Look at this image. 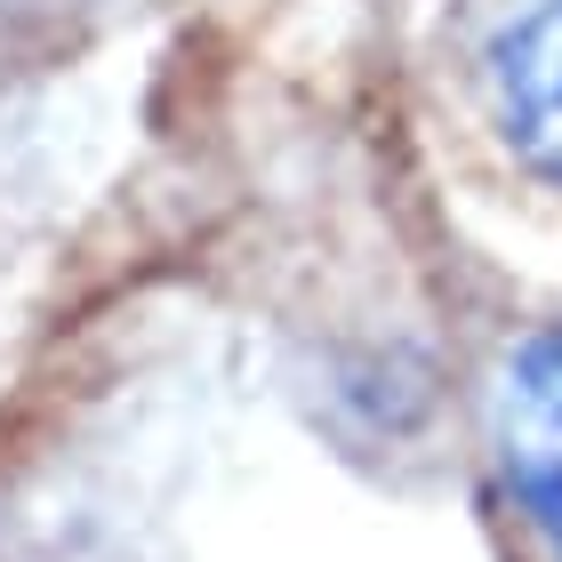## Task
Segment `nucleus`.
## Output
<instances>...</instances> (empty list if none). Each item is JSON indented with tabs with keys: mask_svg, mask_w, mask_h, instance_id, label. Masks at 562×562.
Here are the masks:
<instances>
[{
	"mask_svg": "<svg viewBox=\"0 0 562 562\" xmlns=\"http://www.w3.org/2000/svg\"><path fill=\"white\" fill-rule=\"evenodd\" d=\"M491 105H498L506 145H515L539 177L562 186V0H530V9L498 33Z\"/></svg>",
	"mask_w": 562,
	"mask_h": 562,
	"instance_id": "obj_2",
	"label": "nucleus"
},
{
	"mask_svg": "<svg viewBox=\"0 0 562 562\" xmlns=\"http://www.w3.org/2000/svg\"><path fill=\"white\" fill-rule=\"evenodd\" d=\"M491 450H498V482L515 498V515L562 562V329L515 346L491 402Z\"/></svg>",
	"mask_w": 562,
	"mask_h": 562,
	"instance_id": "obj_1",
	"label": "nucleus"
}]
</instances>
